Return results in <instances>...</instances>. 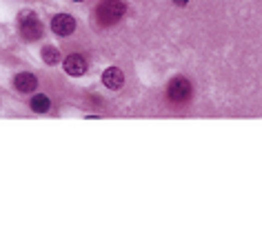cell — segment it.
I'll list each match as a JSON object with an SVG mask.
<instances>
[{"instance_id":"cell-4","label":"cell","mask_w":262,"mask_h":233,"mask_svg":"<svg viewBox=\"0 0 262 233\" xmlns=\"http://www.w3.org/2000/svg\"><path fill=\"white\" fill-rule=\"evenodd\" d=\"M51 29L58 36H71L76 31V18L69 14H58L51 18Z\"/></svg>"},{"instance_id":"cell-3","label":"cell","mask_w":262,"mask_h":233,"mask_svg":"<svg viewBox=\"0 0 262 233\" xmlns=\"http://www.w3.org/2000/svg\"><path fill=\"white\" fill-rule=\"evenodd\" d=\"M167 96L171 102H187L191 98V85H189L187 78H173L167 87Z\"/></svg>"},{"instance_id":"cell-2","label":"cell","mask_w":262,"mask_h":233,"mask_svg":"<svg viewBox=\"0 0 262 233\" xmlns=\"http://www.w3.org/2000/svg\"><path fill=\"white\" fill-rule=\"evenodd\" d=\"M18 29H20V34H23L25 40H38L40 36H43V23H40L38 16H36L34 12H29V9L20 12Z\"/></svg>"},{"instance_id":"cell-8","label":"cell","mask_w":262,"mask_h":233,"mask_svg":"<svg viewBox=\"0 0 262 233\" xmlns=\"http://www.w3.org/2000/svg\"><path fill=\"white\" fill-rule=\"evenodd\" d=\"M32 109H34L36 113H47L49 109H51L49 98L45 96V93H36V96L32 98Z\"/></svg>"},{"instance_id":"cell-11","label":"cell","mask_w":262,"mask_h":233,"mask_svg":"<svg viewBox=\"0 0 262 233\" xmlns=\"http://www.w3.org/2000/svg\"><path fill=\"white\" fill-rule=\"evenodd\" d=\"M76 3H82V0H76Z\"/></svg>"},{"instance_id":"cell-9","label":"cell","mask_w":262,"mask_h":233,"mask_svg":"<svg viewBox=\"0 0 262 233\" xmlns=\"http://www.w3.org/2000/svg\"><path fill=\"white\" fill-rule=\"evenodd\" d=\"M40 56H43V62L45 65H58L60 62V51L56 49V47H43V51H40Z\"/></svg>"},{"instance_id":"cell-5","label":"cell","mask_w":262,"mask_h":233,"mask_svg":"<svg viewBox=\"0 0 262 233\" xmlns=\"http://www.w3.org/2000/svg\"><path fill=\"white\" fill-rule=\"evenodd\" d=\"M63 67L69 76H82L87 71V60H85V56H80V54H71L63 60Z\"/></svg>"},{"instance_id":"cell-7","label":"cell","mask_w":262,"mask_h":233,"mask_svg":"<svg viewBox=\"0 0 262 233\" xmlns=\"http://www.w3.org/2000/svg\"><path fill=\"white\" fill-rule=\"evenodd\" d=\"M14 87L23 93H32V91H36V87H38V78L34 74H29V71H23V74H18L14 78Z\"/></svg>"},{"instance_id":"cell-10","label":"cell","mask_w":262,"mask_h":233,"mask_svg":"<svg viewBox=\"0 0 262 233\" xmlns=\"http://www.w3.org/2000/svg\"><path fill=\"white\" fill-rule=\"evenodd\" d=\"M173 3H176V5H178V7H184V5H187V3H189V0H173Z\"/></svg>"},{"instance_id":"cell-1","label":"cell","mask_w":262,"mask_h":233,"mask_svg":"<svg viewBox=\"0 0 262 233\" xmlns=\"http://www.w3.org/2000/svg\"><path fill=\"white\" fill-rule=\"evenodd\" d=\"M125 3H120V0H100V5L96 7V18H98L100 25L109 27L125 16Z\"/></svg>"},{"instance_id":"cell-6","label":"cell","mask_w":262,"mask_h":233,"mask_svg":"<svg viewBox=\"0 0 262 233\" xmlns=\"http://www.w3.org/2000/svg\"><path fill=\"white\" fill-rule=\"evenodd\" d=\"M102 85L107 87V89H120L122 85H125V74H122V69H118V67H109V69H105V74H102Z\"/></svg>"}]
</instances>
